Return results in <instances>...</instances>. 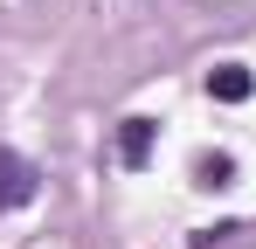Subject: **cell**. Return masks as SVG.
<instances>
[{
	"instance_id": "obj_1",
	"label": "cell",
	"mask_w": 256,
	"mask_h": 249,
	"mask_svg": "<svg viewBox=\"0 0 256 249\" xmlns=\"http://www.w3.org/2000/svg\"><path fill=\"white\" fill-rule=\"evenodd\" d=\"M21 201H35V166L0 146V208H21Z\"/></svg>"
},
{
	"instance_id": "obj_2",
	"label": "cell",
	"mask_w": 256,
	"mask_h": 249,
	"mask_svg": "<svg viewBox=\"0 0 256 249\" xmlns=\"http://www.w3.org/2000/svg\"><path fill=\"white\" fill-rule=\"evenodd\" d=\"M250 90H256V76L242 70V62H222V70H208V97H214V104H242Z\"/></svg>"
},
{
	"instance_id": "obj_3",
	"label": "cell",
	"mask_w": 256,
	"mask_h": 249,
	"mask_svg": "<svg viewBox=\"0 0 256 249\" xmlns=\"http://www.w3.org/2000/svg\"><path fill=\"white\" fill-rule=\"evenodd\" d=\"M152 132H160L152 118H125V132H118V160H125V166H146V160H152Z\"/></svg>"
},
{
	"instance_id": "obj_4",
	"label": "cell",
	"mask_w": 256,
	"mask_h": 249,
	"mask_svg": "<svg viewBox=\"0 0 256 249\" xmlns=\"http://www.w3.org/2000/svg\"><path fill=\"white\" fill-rule=\"evenodd\" d=\"M228 173H236V166L222 160V152H208V160L194 166V180H201V187H228Z\"/></svg>"
}]
</instances>
